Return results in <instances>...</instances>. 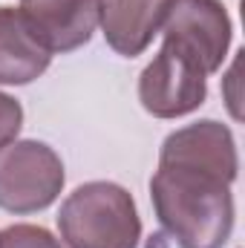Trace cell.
Instances as JSON below:
<instances>
[{
    "mask_svg": "<svg viewBox=\"0 0 245 248\" xmlns=\"http://www.w3.org/2000/svg\"><path fill=\"white\" fill-rule=\"evenodd\" d=\"M63 187L61 156L44 141H12L0 150V208L35 214L49 208Z\"/></svg>",
    "mask_w": 245,
    "mask_h": 248,
    "instance_id": "cell-3",
    "label": "cell"
},
{
    "mask_svg": "<svg viewBox=\"0 0 245 248\" xmlns=\"http://www.w3.org/2000/svg\"><path fill=\"white\" fill-rule=\"evenodd\" d=\"M0 248H61V243L38 225H12L0 231Z\"/></svg>",
    "mask_w": 245,
    "mask_h": 248,
    "instance_id": "cell-9",
    "label": "cell"
},
{
    "mask_svg": "<svg viewBox=\"0 0 245 248\" xmlns=\"http://www.w3.org/2000/svg\"><path fill=\"white\" fill-rule=\"evenodd\" d=\"M20 124H23V110H20V104H17L12 95L0 93V150L15 141V136L20 133Z\"/></svg>",
    "mask_w": 245,
    "mask_h": 248,
    "instance_id": "cell-10",
    "label": "cell"
},
{
    "mask_svg": "<svg viewBox=\"0 0 245 248\" xmlns=\"http://www.w3.org/2000/svg\"><path fill=\"white\" fill-rule=\"evenodd\" d=\"M104 0H20V15L49 52H72L90 44L101 23Z\"/></svg>",
    "mask_w": 245,
    "mask_h": 248,
    "instance_id": "cell-6",
    "label": "cell"
},
{
    "mask_svg": "<svg viewBox=\"0 0 245 248\" xmlns=\"http://www.w3.org/2000/svg\"><path fill=\"white\" fill-rule=\"evenodd\" d=\"M225 173L182 162L159 159L150 179V196L162 228L179 248H222L234 228V196Z\"/></svg>",
    "mask_w": 245,
    "mask_h": 248,
    "instance_id": "cell-1",
    "label": "cell"
},
{
    "mask_svg": "<svg viewBox=\"0 0 245 248\" xmlns=\"http://www.w3.org/2000/svg\"><path fill=\"white\" fill-rule=\"evenodd\" d=\"M170 6L173 0H104L101 26L107 44L124 58L141 55L165 26Z\"/></svg>",
    "mask_w": 245,
    "mask_h": 248,
    "instance_id": "cell-7",
    "label": "cell"
},
{
    "mask_svg": "<svg viewBox=\"0 0 245 248\" xmlns=\"http://www.w3.org/2000/svg\"><path fill=\"white\" fill-rule=\"evenodd\" d=\"M58 231L69 248H136L141 219L122 185L87 182L63 199Z\"/></svg>",
    "mask_w": 245,
    "mask_h": 248,
    "instance_id": "cell-2",
    "label": "cell"
},
{
    "mask_svg": "<svg viewBox=\"0 0 245 248\" xmlns=\"http://www.w3.org/2000/svg\"><path fill=\"white\" fill-rule=\"evenodd\" d=\"M52 52L32 35L23 15L0 6V84H29L46 72Z\"/></svg>",
    "mask_w": 245,
    "mask_h": 248,
    "instance_id": "cell-8",
    "label": "cell"
},
{
    "mask_svg": "<svg viewBox=\"0 0 245 248\" xmlns=\"http://www.w3.org/2000/svg\"><path fill=\"white\" fill-rule=\"evenodd\" d=\"M208 95V72L182 46L165 41L153 63L138 78L141 107L156 119H179L193 113Z\"/></svg>",
    "mask_w": 245,
    "mask_h": 248,
    "instance_id": "cell-4",
    "label": "cell"
},
{
    "mask_svg": "<svg viewBox=\"0 0 245 248\" xmlns=\"http://www.w3.org/2000/svg\"><path fill=\"white\" fill-rule=\"evenodd\" d=\"M165 41L182 46L211 75L231 46V20L219 0H173L165 20Z\"/></svg>",
    "mask_w": 245,
    "mask_h": 248,
    "instance_id": "cell-5",
    "label": "cell"
}]
</instances>
